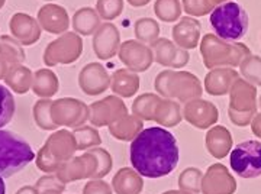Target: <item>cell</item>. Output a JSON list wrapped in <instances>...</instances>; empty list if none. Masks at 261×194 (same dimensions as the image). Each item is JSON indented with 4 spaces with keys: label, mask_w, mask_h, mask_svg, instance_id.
<instances>
[{
    "label": "cell",
    "mask_w": 261,
    "mask_h": 194,
    "mask_svg": "<svg viewBox=\"0 0 261 194\" xmlns=\"http://www.w3.org/2000/svg\"><path fill=\"white\" fill-rule=\"evenodd\" d=\"M229 167L241 178H257L261 176V142L244 141L229 154Z\"/></svg>",
    "instance_id": "277c9868"
},
{
    "label": "cell",
    "mask_w": 261,
    "mask_h": 194,
    "mask_svg": "<svg viewBox=\"0 0 261 194\" xmlns=\"http://www.w3.org/2000/svg\"><path fill=\"white\" fill-rule=\"evenodd\" d=\"M215 34L226 42H235L248 34L250 18L240 3L225 2L218 5L209 16Z\"/></svg>",
    "instance_id": "7a4b0ae2"
},
{
    "label": "cell",
    "mask_w": 261,
    "mask_h": 194,
    "mask_svg": "<svg viewBox=\"0 0 261 194\" xmlns=\"http://www.w3.org/2000/svg\"><path fill=\"white\" fill-rule=\"evenodd\" d=\"M129 159L134 170L145 178L167 177L180 159L177 139L160 126L142 129L130 141Z\"/></svg>",
    "instance_id": "6da1fadb"
},
{
    "label": "cell",
    "mask_w": 261,
    "mask_h": 194,
    "mask_svg": "<svg viewBox=\"0 0 261 194\" xmlns=\"http://www.w3.org/2000/svg\"><path fill=\"white\" fill-rule=\"evenodd\" d=\"M142 130V125L141 122H134L130 126L128 125H123V126H115L111 129V133L113 136H116L118 139L122 141H132L138 133Z\"/></svg>",
    "instance_id": "7c38bea8"
},
{
    "label": "cell",
    "mask_w": 261,
    "mask_h": 194,
    "mask_svg": "<svg viewBox=\"0 0 261 194\" xmlns=\"http://www.w3.org/2000/svg\"><path fill=\"white\" fill-rule=\"evenodd\" d=\"M79 132V130H77ZM100 144V138L97 135V132L93 129H86L80 130L77 133V147L80 149H86L89 147H94V145H99Z\"/></svg>",
    "instance_id": "5bb4252c"
},
{
    "label": "cell",
    "mask_w": 261,
    "mask_h": 194,
    "mask_svg": "<svg viewBox=\"0 0 261 194\" xmlns=\"http://www.w3.org/2000/svg\"><path fill=\"white\" fill-rule=\"evenodd\" d=\"M16 103L15 97L9 89L3 84H0V129L9 125L10 120L15 116Z\"/></svg>",
    "instance_id": "30bf717a"
},
{
    "label": "cell",
    "mask_w": 261,
    "mask_h": 194,
    "mask_svg": "<svg viewBox=\"0 0 261 194\" xmlns=\"http://www.w3.org/2000/svg\"><path fill=\"white\" fill-rule=\"evenodd\" d=\"M83 194H113V188L102 178H96L84 185Z\"/></svg>",
    "instance_id": "9a60e30c"
},
{
    "label": "cell",
    "mask_w": 261,
    "mask_h": 194,
    "mask_svg": "<svg viewBox=\"0 0 261 194\" xmlns=\"http://www.w3.org/2000/svg\"><path fill=\"white\" fill-rule=\"evenodd\" d=\"M212 109L214 107L209 103L197 102L187 107L186 118L192 125H196L199 128H205L206 125L212 123L215 119V112Z\"/></svg>",
    "instance_id": "ba28073f"
},
{
    "label": "cell",
    "mask_w": 261,
    "mask_h": 194,
    "mask_svg": "<svg viewBox=\"0 0 261 194\" xmlns=\"http://www.w3.org/2000/svg\"><path fill=\"white\" fill-rule=\"evenodd\" d=\"M90 75L83 77V87L87 93H99L100 90H105V80L102 78V74L97 68H93Z\"/></svg>",
    "instance_id": "8fae6325"
},
{
    "label": "cell",
    "mask_w": 261,
    "mask_h": 194,
    "mask_svg": "<svg viewBox=\"0 0 261 194\" xmlns=\"http://www.w3.org/2000/svg\"><path fill=\"white\" fill-rule=\"evenodd\" d=\"M235 181L226 167L212 164L206 170L202 180V194H233Z\"/></svg>",
    "instance_id": "5b68a950"
},
{
    "label": "cell",
    "mask_w": 261,
    "mask_h": 194,
    "mask_svg": "<svg viewBox=\"0 0 261 194\" xmlns=\"http://www.w3.org/2000/svg\"><path fill=\"white\" fill-rule=\"evenodd\" d=\"M206 148L212 157L224 158L231 148V138L222 128H216L206 136Z\"/></svg>",
    "instance_id": "52a82bcc"
},
{
    "label": "cell",
    "mask_w": 261,
    "mask_h": 194,
    "mask_svg": "<svg viewBox=\"0 0 261 194\" xmlns=\"http://www.w3.org/2000/svg\"><path fill=\"white\" fill-rule=\"evenodd\" d=\"M34 158L35 152L25 139L10 130H0V176H15L25 170Z\"/></svg>",
    "instance_id": "3957f363"
},
{
    "label": "cell",
    "mask_w": 261,
    "mask_h": 194,
    "mask_svg": "<svg viewBox=\"0 0 261 194\" xmlns=\"http://www.w3.org/2000/svg\"><path fill=\"white\" fill-rule=\"evenodd\" d=\"M135 89H138V78L129 77V75H122V73H118L116 81H115V90L122 94H132L135 92Z\"/></svg>",
    "instance_id": "4fadbf2b"
},
{
    "label": "cell",
    "mask_w": 261,
    "mask_h": 194,
    "mask_svg": "<svg viewBox=\"0 0 261 194\" xmlns=\"http://www.w3.org/2000/svg\"><path fill=\"white\" fill-rule=\"evenodd\" d=\"M163 194H192V193H187V191H183V190H168V191H164Z\"/></svg>",
    "instance_id": "e0dca14e"
},
{
    "label": "cell",
    "mask_w": 261,
    "mask_h": 194,
    "mask_svg": "<svg viewBox=\"0 0 261 194\" xmlns=\"http://www.w3.org/2000/svg\"><path fill=\"white\" fill-rule=\"evenodd\" d=\"M202 180H203V173L199 168L189 167L183 170L178 176V188L192 194L202 193Z\"/></svg>",
    "instance_id": "9c48e42d"
},
{
    "label": "cell",
    "mask_w": 261,
    "mask_h": 194,
    "mask_svg": "<svg viewBox=\"0 0 261 194\" xmlns=\"http://www.w3.org/2000/svg\"><path fill=\"white\" fill-rule=\"evenodd\" d=\"M112 188L115 194H141L144 188V180L134 168H121L112 178Z\"/></svg>",
    "instance_id": "8992f818"
},
{
    "label": "cell",
    "mask_w": 261,
    "mask_h": 194,
    "mask_svg": "<svg viewBox=\"0 0 261 194\" xmlns=\"http://www.w3.org/2000/svg\"><path fill=\"white\" fill-rule=\"evenodd\" d=\"M0 194H6V184H5V180L0 176Z\"/></svg>",
    "instance_id": "2e32d148"
}]
</instances>
